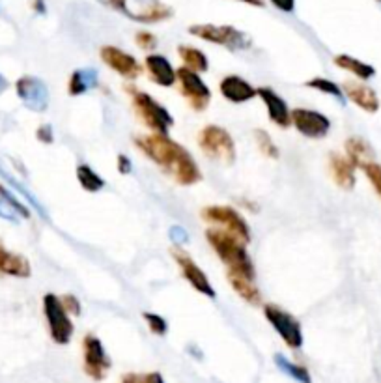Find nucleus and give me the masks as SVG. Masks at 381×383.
<instances>
[{"instance_id": "obj_14", "label": "nucleus", "mask_w": 381, "mask_h": 383, "mask_svg": "<svg viewBox=\"0 0 381 383\" xmlns=\"http://www.w3.org/2000/svg\"><path fill=\"white\" fill-rule=\"evenodd\" d=\"M15 93L21 99V103L32 112H45L49 109V88H47L45 81H41L40 77L36 75H23L15 81Z\"/></svg>"}, {"instance_id": "obj_2", "label": "nucleus", "mask_w": 381, "mask_h": 383, "mask_svg": "<svg viewBox=\"0 0 381 383\" xmlns=\"http://www.w3.org/2000/svg\"><path fill=\"white\" fill-rule=\"evenodd\" d=\"M204 236L208 239L209 247L214 249L215 256L226 266V271L243 273L251 279H256V267L248 255L245 241L217 227L208 228Z\"/></svg>"}, {"instance_id": "obj_17", "label": "nucleus", "mask_w": 381, "mask_h": 383, "mask_svg": "<svg viewBox=\"0 0 381 383\" xmlns=\"http://www.w3.org/2000/svg\"><path fill=\"white\" fill-rule=\"evenodd\" d=\"M258 98L266 107L269 122L281 129H288L292 126V109L281 93L275 92L271 87H260L258 88Z\"/></svg>"}, {"instance_id": "obj_35", "label": "nucleus", "mask_w": 381, "mask_h": 383, "mask_svg": "<svg viewBox=\"0 0 381 383\" xmlns=\"http://www.w3.org/2000/svg\"><path fill=\"white\" fill-rule=\"evenodd\" d=\"M364 174L368 178V181L374 187V191L381 197V165L378 161L368 163L366 167H363Z\"/></svg>"}, {"instance_id": "obj_23", "label": "nucleus", "mask_w": 381, "mask_h": 383, "mask_svg": "<svg viewBox=\"0 0 381 383\" xmlns=\"http://www.w3.org/2000/svg\"><path fill=\"white\" fill-rule=\"evenodd\" d=\"M30 209L8 187L0 183V219L19 223V219H30Z\"/></svg>"}, {"instance_id": "obj_13", "label": "nucleus", "mask_w": 381, "mask_h": 383, "mask_svg": "<svg viewBox=\"0 0 381 383\" xmlns=\"http://www.w3.org/2000/svg\"><path fill=\"white\" fill-rule=\"evenodd\" d=\"M292 126L297 133L306 137V139L320 140L329 135L333 123L324 112L306 109V107H295V109H292Z\"/></svg>"}, {"instance_id": "obj_36", "label": "nucleus", "mask_w": 381, "mask_h": 383, "mask_svg": "<svg viewBox=\"0 0 381 383\" xmlns=\"http://www.w3.org/2000/svg\"><path fill=\"white\" fill-rule=\"evenodd\" d=\"M36 139L45 146L54 144V131H52L51 123H41L40 128L36 129Z\"/></svg>"}, {"instance_id": "obj_1", "label": "nucleus", "mask_w": 381, "mask_h": 383, "mask_svg": "<svg viewBox=\"0 0 381 383\" xmlns=\"http://www.w3.org/2000/svg\"><path fill=\"white\" fill-rule=\"evenodd\" d=\"M135 146L179 186H197L202 180V170L198 167L195 156L184 144H179L178 140L170 139V135H137Z\"/></svg>"}, {"instance_id": "obj_26", "label": "nucleus", "mask_w": 381, "mask_h": 383, "mask_svg": "<svg viewBox=\"0 0 381 383\" xmlns=\"http://www.w3.org/2000/svg\"><path fill=\"white\" fill-rule=\"evenodd\" d=\"M178 57L181 60V64L187 70L198 71V73H208L209 71V59L208 54L198 49L195 45H189V43H181L178 47Z\"/></svg>"}, {"instance_id": "obj_5", "label": "nucleus", "mask_w": 381, "mask_h": 383, "mask_svg": "<svg viewBox=\"0 0 381 383\" xmlns=\"http://www.w3.org/2000/svg\"><path fill=\"white\" fill-rule=\"evenodd\" d=\"M189 34L198 38V40L208 41L211 45L225 47L228 51H247L253 47V38L243 32V30L232 27V24H214L200 23L190 24Z\"/></svg>"}, {"instance_id": "obj_29", "label": "nucleus", "mask_w": 381, "mask_h": 383, "mask_svg": "<svg viewBox=\"0 0 381 383\" xmlns=\"http://www.w3.org/2000/svg\"><path fill=\"white\" fill-rule=\"evenodd\" d=\"M273 359H275V365H277L284 374H288L292 380H295V382H299V383H312L311 372H308L306 366L299 365V363H294V361H290L288 357L283 354H277Z\"/></svg>"}, {"instance_id": "obj_3", "label": "nucleus", "mask_w": 381, "mask_h": 383, "mask_svg": "<svg viewBox=\"0 0 381 383\" xmlns=\"http://www.w3.org/2000/svg\"><path fill=\"white\" fill-rule=\"evenodd\" d=\"M126 92L131 96V107H133L135 114L151 133L168 135L170 129L174 128V117L170 114L165 105L157 101L150 92L139 90V88L127 84Z\"/></svg>"}, {"instance_id": "obj_21", "label": "nucleus", "mask_w": 381, "mask_h": 383, "mask_svg": "<svg viewBox=\"0 0 381 383\" xmlns=\"http://www.w3.org/2000/svg\"><path fill=\"white\" fill-rule=\"evenodd\" d=\"M355 165H353L346 156H342L338 151H331L329 153V172L331 178L336 186L344 189V191H352L355 183H357V176H355Z\"/></svg>"}, {"instance_id": "obj_10", "label": "nucleus", "mask_w": 381, "mask_h": 383, "mask_svg": "<svg viewBox=\"0 0 381 383\" xmlns=\"http://www.w3.org/2000/svg\"><path fill=\"white\" fill-rule=\"evenodd\" d=\"M178 90L181 98L187 101L190 109L195 112H204L211 103V88L208 82L202 79V73L187 70V68H178Z\"/></svg>"}, {"instance_id": "obj_12", "label": "nucleus", "mask_w": 381, "mask_h": 383, "mask_svg": "<svg viewBox=\"0 0 381 383\" xmlns=\"http://www.w3.org/2000/svg\"><path fill=\"white\" fill-rule=\"evenodd\" d=\"M112 361H110L107 350H105L101 338L92 333L82 337V368L94 382H103L109 374Z\"/></svg>"}, {"instance_id": "obj_41", "label": "nucleus", "mask_w": 381, "mask_h": 383, "mask_svg": "<svg viewBox=\"0 0 381 383\" xmlns=\"http://www.w3.org/2000/svg\"><path fill=\"white\" fill-rule=\"evenodd\" d=\"M139 383H167V382H165V377H163L159 372H148V374L139 376Z\"/></svg>"}, {"instance_id": "obj_44", "label": "nucleus", "mask_w": 381, "mask_h": 383, "mask_svg": "<svg viewBox=\"0 0 381 383\" xmlns=\"http://www.w3.org/2000/svg\"><path fill=\"white\" fill-rule=\"evenodd\" d=\"M121 383H139V374H126L121 377Z\"/></svg>"}, {"instance_id": "obj_9", "label": "nucleus", "mask_w": 381, "mask_h": 383, "mask_svg": "<svg viewBox=\"0 0 381 383\" xmlns=\"http://www.w3.org/2000/svg\"><path fill=\"white\" fill-rule=\"evenodd\" d=\"M264 316L273 327V331L283 338V343L290 350L303 348L305 337H303V327H301L299 320L294 314L288 313L277 303H266L264 305Z\"/></svg>"}, {"instance_id": "obj_18", "label": "nucleus", "mask_w": 381, "mask_h": 383, "mask_svg": "<svg viewBox=\"0 0 381 383\" xmlns=\"http://www.w3.org/2000/svg\"><path fill=\"white\" fill-rule=\"evenodd\" d=\"M219 93L232 105H243L258 98V88L241 75H225L219 81Z\"/></svg>"}, {"instance_id": "obj_6", "label": "nucleus", "mask_w": 381, "mask_h": 383, "mask_svg": "<svg viewBox=\"0 0 381 383\" xmlns=\"http://www.w3.org/2000/svg\"><path fill=\"white\" fill-rule=\"evenodd\" d=\"M109 8L140 24L165 23L174 15V10L163 0H110Z\"/></svg>"}, {"instance_id": "obj_4", "label": "nucleus", "mask_w": 381, "mask_h": 383, "mask_svg": "<svg viewBox=\"0 0 381 383\" xmlns=\"http://www.w3.org/2000/svg\"><path fill=\"white\" fill-rule=\"evenodd\" d=\"M197 140L198 148L209 161L219 163V165H232L236 161V140L230 135V131L223 126H217V123L204 126Z\"/></svg>"}, {"instance_id": "obj_46", "label": "nucleus", "mask_w": 381, "mask_h": 383, "mask_svg": "<svg viewBox=\"0 0 381 383\" xmlns=\"http://www.w3.org/2000/svg\"><path fill=\"white\" fill-rule=\"evenodd\" d=\"M378 2H380V4H381V0H378Z\"/></svg>"}, {"instance_id": "obj_19", "label": "nucleus", "mask_w": 381, "mask_h": 383, "mask_svg": "<svg viewBox=\"0 0 381 383\" xmlns=\"http://www.w3.org/2000/svg\"><path fill=\"white\" fill-rule=\"evenodd\" d=\"M342 90H344V96L346 99H350L355 107H359L361 111L368 112V114H374V112L380 111V98L375 93L374 88H370L368 84H364V81H348L342 84Z\"/></svg>"}, {"instance_id": "obj_37", "label": "nucleus", "mask_w": 381, "mask_h": 383, "mask_svg": "<svg viewBox=\"0 0 381 383\" xmlns=\"http://www.w3.org/2000/svg\"><path fill=\"white\" fill-rule=\"evenodd\" d=\"M60 299H62L64 307H66V310H68L71 316H81L82 305L81 301H79V297L73 296V294H66V296H62Z\"/></svg>"}, {"instance_id": "obj_30", "label": "nucleus", "mask_w": 381, "mask_h": 383, "mask_svg": "<svg viewBox=\"0 0 381 383\" xmlns=\"http://www.w3.org/2000/svg\"><path fill=\"white\" fill-rule=\"evenodd\" d=\"M306 88H311V90H316L320 93H325V96H331V98L338 99L341 103H344V90H342L341 84H336L335 81H331V79H325V77H312L308 81L305 82Z\"/></svg>"}, {"instance_id": "obj_25", "label": "nucleus", "mask_w": 381, "mask_h": 383, "mask_svg": "<svg viewBox=\"0 0 381 383\" xmlns=\"http://www.w3.org/2000/svg\"><path fill=\"white\" fill-rule=\"evenodd\" d=\"M344 151H346L348 159L355 165V169L363 170V167H366L368 163L375 161V153L372 150V146L363 137H350L344 142Z\"/></svg>"}, {"instance_id": "obj_42", "label": "nucleus", "mask_w": 381, "mask_h": 383, "mask_svg": "<svg viewBox=\"0 0 381 383\" xmlns=\"http://www.w3.org/2000/svg\"><path fill=\"white\" fill-rule=\"evenodd\" d=\"M32 10H34L38 15H45L47 13L45 0H32Z\"/></svg>"}, {"instance_id": "obj_28", "label": "nucleus", "mask_w": 381, "mask_h": 383, "mask_svg": "<svg viewBox=\"0 0 381 383\" xmlns=\"http://www.w3.org/2000/svg\"><path fill=\"white\" fill-rule=\"evenodd\" d=\"M75 176L77 181H79V186H81L87 193H92L94 195V193H99L105 187L103 178H101L90 165H87V163L77 165Z\"/></svg>"}, {"instance_id": "obj_27", "label": "nucleus", "mask_w": 381, "mask_h": 383, "mask_svg": "<svg viewBox=\"0 0 381 383\" xmlns=\"http://www.w3.org/2000/svg\"><path fill=\"white\" fill-rule=\"evenodd\" d=\"M336 68H341V70L348 71V73H352L361 81H368L372 77L375 75V68L374 66L366 64L363 60L355 59L352 54H336L335 59H333Z\"/></svg>"}, {"instance_id": "obj_43", "label": "nucleus", "mask_w": 381, "mask_h": 383, "mask_svg": "<svg viewBox=\"0 0 381 383\" xmlns=\"http://www.w3.org/2000/svg\"><path fill=\"white\" fill-rule=\"evenodd\" d=\"M236 2H243V4H247V6H254V8L266 6V2H264V0H236Z\"/></svg>"}, {"instance_id": "obj_16", "label": "nucleus", "mask_w": 381, "mask_h": 383, "mask_svg": "<svg viewBox=\"0 0 381 383\" xmlns=\"http://www.w3.org/2000/svg\"><path fill=\"white\" fill-rule=\"evenodd\" d=\"M144 70L154 84L161 88H172L178 82V70L172 62L159 52H148L144 57Z\"/></svg>"}, {"instance_id": "obj_32", "label": "nucleus", "mask_w": 381, "mask_h": 383, "mask_svg": "<svg viewBox=\"0 0 381 383\" xmlns=\"http://www.w3.org/2000/svg\"><path fill=\"white\" fill-rule=\"evenodd\" d=\"M0 176H2V178H4V180H6L8 183H10V186H12L13 189H15V191H17V193H21V195H23V197L27 198V202H29V204H32V208H34L36 211H38V213H40V215H43V217H47L45 209H43V206H41V204L38 202V200H36V197H34V195H32V193H30L29 189H27V187H24V186H21V183H19V181L15 180V178H13L12 174H10V172H6V170L2 169V167H0Z\"/></svg>"}, {"instance_id": "obj_7", "label": "nucleus", "mask_w": 381, "mask_h": 383, "mask_svg": "<svg viewBox=\"0 0 381 383\" xmlns=\"http://www.w3.org/2000/svg\"><path fill=\"white\" fill-rule=\"evenodd\" d=\"M43 316H45L47 329L51 335V340L58 346H66L71 343L73 333H75V325L71 320V314L66 310L62 299L57 294H45L43 296Z\"/></svg>"}, {"instance_id": "obj_24", "label": "nucleus", "mask_w": 381, "mask_h": 383, "mask_svg": "<svg viewBox=\"0 0 381 383\" xmlns=\"http://www.w3.org/2000/svg\"><path fill=\"white\" fill-rule=\"evenodd\" d=\"M98 87H101V82H99L98 71L94 68H79L68 79V93L71 98L84 96V93Z\"/></svg>"}, {"instance_id": "obj_34", "label": "nucleus", "mask_w": 381, "mask_h": 383, "mask_svg": "<svg viewBox=\"0 0 381 383\" xmlns=\"http://www.w3.org/2000/svg\"><path fill=\"white\" fill-rule=\"evenodd\" d=\"M135 43L139 49H142L144 52H151L154 49H157L159 45V41H157V36L150 30H139L137 34H135Z\"/></svg>"}, {"instance_id": "obj_15", "label": "nucleus", "mask_w": 381, "mask_h": 383, "mask_svg": "<svg viewBox=\"0 0 381 383\" xmlns=\"http://www.w3.org/2000/svg\"><path fill=\"white\" fill-rule=\"evenodd\" d=\"M99 57L103 60V64L110 71H114L121 79L126 81H135L142 73V66L131 52L124 51L116 45H103L99 49Z\"/></svg>"}, {"instance_id": "obj_22", "label": "nucleus", "mask_w": 381, "mask_h": 383, "mask_svg": "<svg viewBox=\"0 0 381 383\" xmlns=\"http://www.w3.org/2000/svg\"><path fill=\"white\" fill-rule=\"evenodd\" d=\"M226 280H228V285L234 292H236L237 296L241 297L243 301L248 303V305H260L262 303V292L256 285V279H251L247 275H243V273H236V271H226Z\"/></svg>"}, {"instance_id": "obj_8", "label": "nucleus", "mask_w": 381, "mask_h": 383, "mask_svg": "<svg viewBox=\"0 0 381 383\" xmlns=\"http://www.w3.org/2000/svg\"><path fill=\"white\" fill-rule=\"evenodd\" d=\"M202 219L206 223H209L211 227H217L221 230H226L232 236H236L245 243H251V238H253V232H251V227H248L247 219L243 217L236 208L232 206H226V204H215V206H208L200 211Z\"/></svg>"}, {"instance_id": "obj_33", "label": "nucleus", "mask_w": 381, "mask_h": 383, "mask_svg": "<svg viewBox=\"0 0 381 383\" xmlns=\"http://www.w3.org/2000/svg\"><path fill=\"white\" fill-rule=\"evenodd\" d=\"M142 318H144L146 325H148V329H150L156 337H165L168 333V322L163 318L161 314L157 313H144L142 314Z\"/></svg>"}, {"instance_id": "obj_45", "label": "nucleus", "mask_w": 381, "mask_h": 383, "mask_svg": "<svg viewBox=\"0 0 381 383\" xmlns=\"http://www.w3.org/2000/svg\"><path fill=\"white\" fill-rule=\"evenodd\" d=\"M4 84H6V82H4V79H2V75H0V88L4 87Z\"/></svg>"}, {"instance_id": "obj_39", "label": "nucleus", "mask_w": 381, "mask_h": 383, "mask_svg": "<svg viewBox=\"0 0 381 383\" xmlns=\"http://www.w3.org/2000/svg\"><path fill=\"white\" fill-rule=\"evenodd\" d=\"M170 239L174 241V245H179V247H184L189 238H187V232H185L181 227H172L170 228Z\"/></svg>"}, {"instance_id": "obj_20", "label": "nucleus", "mask_w": 381, "mask_h": 383, "mask_svg": "<svg viewBox=\"0 0 381 383\" xmlns=\"http://www.w3.org/2000/svg\"><path fill=\"white\" fill-rule=\"evenodd\" d=\"M32 266L27 256L13 253L0 241V277H13V279H30Z\"/></svg>"}, {"instance_id": "obj_31", "label": "nucleus", "mask_w": 381, "mask_h": 383, "mask_svg": "<svg viewBox=\"0 0 381 383\" xmlns=\"http://www.w3.org/2000/svg\"><path fill=\"white\" fill-rule=\"evenodd\" d=\"M254 142L258 146V150L264 157L267 159H271V161H277L278 157H281V150H278V146L275 144V140L269 133H267L266 129H254Z\"/></svg>"}, {"instance_id": "obj_38", "label": "nucleus", "mask_w": 381, "mask_h": 383, "mask_svg": "<svg viewBox=\"0 0 381 383\" xmlns=\"http://www.w3.org/2000/svg\"><path fill=\"white\" fill-rule=\"evenodd\" d=\"M116 170L121 176H129L133 172V163H131V159L126 153H120V156L116 157Z\"/></svg>"}, {"instance_id": "obj_11", "label": "nucleus", "mask_w": 381, "mask_h": 383, "mask_svg": "<svg viewBox=\"0 0 381 383\" xmlns=\"http://www.w3.org/2000/svg\"><path fill=\"white\" fill-rule=\"evenodd\" d=\"M170 255H172L176 266L179 267L181 277H184L198 294H202V296L209 297V299H215V297H217V292H215L214 285H211V280H209V277L206 275V271L198 266L197 260H195L184 247L174 245L172 249H170Z\"/></svg>"}, {"instance_id": "obj_40", "label": "nucleus", "mask_w": 381, "mask_h": 383, "mask_svg": "<svg viewBox=\"0 0 381 383\" xmlns=\"http://www.w3.org/2000/svg\"><path fill=\"white\" fill-rule=\"evenodd\" d=\"M269 2L284 13H292L295 10V0H269Z\"/></svg>"}]
</instances>
